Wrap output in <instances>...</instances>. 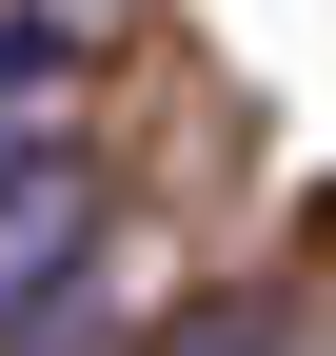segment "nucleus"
<instances>
[{"label":"nucleus","instance_id":"2","mask_svg":"<svg viewBox=\"0 0 336 356\" xmlns=\"http://www.w3.org/2000/svg\"><path fill=\"white\" fill-rule=\"evenodd\" d=\"M60 79H99V0H0V119H40Z\"/></svg>","mask_w":336,"mask_h":356},{"label":"nucleus","instance_id":"3","mask_svg":"<svg viewBox=\"0 0 336 356\" xmlns=\"http://www.w3.org/2000/svg\"><path fill=\"white\" fill-rule=\"evenodd\" d=\"M158 356H317V297L258 277V297H198V317H158Z\"/></svg>","mask_w":336,"mask_h":356},{"label":"nucleus","instance_id":"1","mask_svg":"<svg viewBox=\"0 0 336 356\" xmlns=\"http://www.w3.org/2000/svg\"><path fill=\"white\" fill-rule=\"evenodd\" d=\"M99 257H119L99 178H79V159H20V198H0V356H79Z\"/></svg>","mask_w":336,"mask_h":356},{"label":"nucleus","instance_id":"4","mask_svg":"<svg viewBox=\"0 0 336 356\" xmlns=\"http://www.w3.org/2000/svg\"><path fill=\"white\" fill-rule=\"evenodd\" d=\"M20 159H40V139H20V119H0V198H20Z\"/></svg>","mask_w":336,"mask_h":356}]
</instances>
